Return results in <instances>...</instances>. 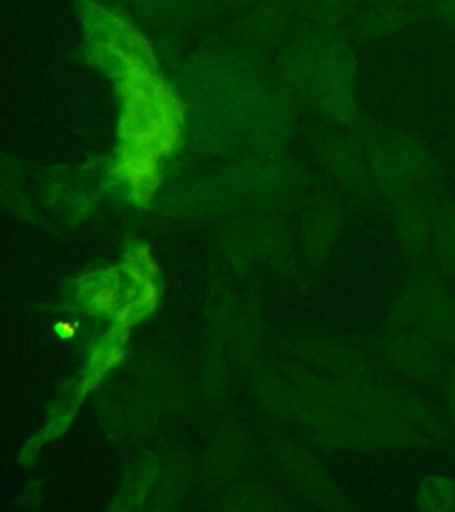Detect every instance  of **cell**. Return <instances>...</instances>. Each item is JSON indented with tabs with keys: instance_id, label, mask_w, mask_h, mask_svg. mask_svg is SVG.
<instances>
[{
	"instance_id": "1",
	"label": "cell",
	"mask_w": 455,
	"mask_h": 512,
	"mask_svg": "<svg viewBox=\"0 0 455 512\" xmlns=\"http://www.w3.org/2000/svg\"><path fill=\"white\" fill-rule=\"evenodd\" d=\"M95 304L100 310H111L112 306L116 304V296H114V292H111L109 288H104V290H100L96 294Z\"/></svg>"
},
{
	"instance_id": "2",
	"label": "cell",
	"mask_w": 455,
	"mask_h": 512,
	"mask_svg": "<svg viewBox=\"0 0 455 512\" xmlns=\"http://www.w3.org/2000/svg\"><path fill=\"white\" fill-rule=\"evenodd\" d=\"M59 326H63L64 335H73L75 333V329L70 324H59Z\"/></svg>"
}]
</instances>
